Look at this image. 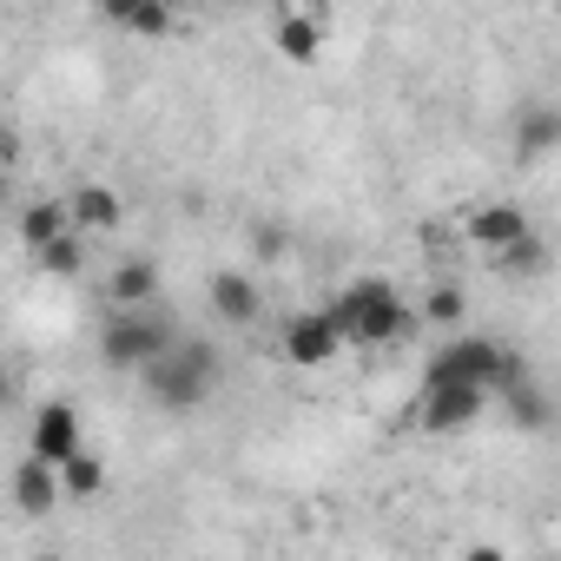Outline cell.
Masks as SVG:
<instances>
[{
	"label": "cell",
	"instance_id": "cell-1",
	"mask_svg": "<svg viewBox=\"0 0 561 561\" xmlns=\"http://www.w3.org/2000/svg\"><path fill=\"white\" fill-rule=\"evenodd\" d=\"M324 318H331V331L344 344H370V351L410 337V324H416V311L397 298V285H383V277H351V285L324 305Z\"/></svg>",
	"mask_w": 561,
	"mask_h": 561
},
{
	"label": "cell",
	"instance_id": "cell-2",
	"mask_svg": "<svg viewBox=\"0 0 561 561\" xmlns=\"http://www.w3.org/2000/svg\"><path fill=\"white\" fill-rule=\"evenodd\" d=\"M139 383H146V397H152L159 410L192 416V410H205L211 390H218V351H211L205 337H172V351H165L159 364H146Z\"/></svg>",
	"mask_w": 561,
	"mask_h": 561
},
{
	"label": "cell",
	"instance_id": "cell-3",
	"mask_svg": "<svg viewBox=\"0 0 561 561\" xmlns=\"http://www.w3.org/2000/svg\"><path fill=\"white\" fill-rule=\"evenodd\" d=\"M165 351H172V324H165L159 311H113V318L100 324V364H106V370L139 377V370L159 364Z\"/></svg>",
	"mask_w": 561,
	"mask_h": 561
},
{
	"label": "cell",
	"instance_id": "cell-4",
	"mask_svg": "<svg viewBox=\"0 0 561 561\" xmlns=\"http://www.w3.org/2000/svg\"><path fill=\"white\" fill-rule=\"evenodd\" d=\"M502 344H489V337H469V331H456L436 357H430V383L423 390H436V383H462V390H495V377H502Z\"/></svg>",
	"mask_w": 561,
	"mask_h": 561
},
{
	"label": "cell",
	"instance_id": "cell-5",
	"mask_svg": "<svg viewBox=\"0 0 561 561\" xmlns=\"http://www.w3.org/2000/svg\"><path fill=\"white\" fill-rule=\"evenodd\" d=\"M80 449H87V423H80V410H73V403H41L34 423H27V456L47 462V469H60V462L80 456Z\"/></svg>",
	"mask_w": 561,
	"mask_h": 561
},
{
	"label": "cell",
	"instance_id": "cell-6",
	"mask_svg": "<svg viewBox=\"0 0 561 561\" xmlns=\"http://www.w3.org/2000/svg\"><path fill=\"white\" fill-rule=\"evenodd\" d=\"M205 298H211V318H218V324H257V318H264V285H257L244 264L218 271Z\"/></svg>",
	"mask_w": 561,
	"mask_h": 561
},
{
	"label": "cell",
	"instance_id": "cell-7",
	"mask_svg": "<svg viewBox=\"0 0 561 561\" xmlns=\"http://www.w3.org/2000/svg\"><path fill=\"white\" fill-rule=\"evenodd\" d=\"M482 390H462V383H436V390H423V410H416V423L430 430V436H456V430H469L476 416H482Z\"/></svg>",
	"mask_w": 561,
	"mask_h": 561
},
{
	"label": "cell",
	"instance_id": "cell-8",
	"mask_svg": "<svg viewBox=\"0 0 561 561\" xmlns=\"http://www.w3.org/2000/svg\"><path fill=\"white\" fill-rule=\"evenodd\" d=\"M337 351H344V337L331 331V318H324V311H298V318L285 324V357H291L298 370H324Z\"/></svg>",
	"mask_w": 561,
	"mask_h": 561
},
{
	"label": "cell",
	"instance_id": "cell-9",
	"mask_svg": "<svg viewBox=\"0 0 561 561\" xmlns=\"http://www.w3.org/2000/svg\"><path fill=\"white\" fill-rule=\"evenodd\" d=\"M528 231H535V225H528V211H522V205H508V198H489V205H476V211H469V244H476V251H489V257H495V251H508V244H515V238H528Z\"/></svg>",
	"mask_w": 561,
	"mask_h": 561
},
{
	"label": "cell",
	"instance_id": "cell-10",
	"mask_svg": "<svg viewBox=\"0 0 561 561\" xmlns=\"http://www.w3.org/2000/svg\"><path fill=\"white\" fill-rule=\"evenodd\" d=\"M106 305L113 311H152L159 305V257H119L106 277Z\"/></svg>",
	"mask_w": 561,
	"mask_h": 561
},
{
	"label": "cell",
	"instance_id": "cell-11",
	"mask_svg": "<svg viewBox=\"0 0 561 561\" xmlns=\"http://www.w3.org/2000/svg\"><path fill=\"white\" fill-rule=\"evenodd\" d=\"M119 218H126V205H119V192L113 185H100V179H87L73 198H67V225L87 238V231H119Z\"/></svg>",
	"mask_w": 561,
	"mask_h": 561
},
{
	"label": "cell",
	"instance_id": "cell-12",
	"mask_svg": "<svg viewBox=\"0 0 561 561\" xmlns=\"http://www.w3.org/2000/svg\"><path fill=\"white\" fill-rule=\"evenodd\" d=\"M119 34H139V41H159V34H172L179 27V14L165 8V0H106L100 8Z\"/></svg>",
	"mask_w": 561,
	"mask_h": 561
},
{
	"label": "cell",
	"instance_id": "cell-13",
	"mask_svg": "<svg viewBox=\"0 0 561 561\" xmlns=\"http://www.w3.org/2000/svg\"><path fill=\"white\" fill-rule=\"evenodd\" d=\"M60 502H67V495H60V476H54L47 462H34V456H27V462L14 469V508L41 522V515H54Z\"/></svg>",
	"mask_w": 561,
	"mask_h": 561
},
{
	"label": "cell",
	"instance_id": "cell-14",
	"mask_svg": "<svg viewBox=\"0 0 561 561\" xmlns=\"http://www.w3.org/2000/svg\"><path fill=\"white\" fill-rule=\"evenodd\" d=\"M554 146H561V106H522V119H515V152H522L528 165H541Z\"/></svg>",
	"mask_w": 561,
	"mask_h": 561
},
{
	"label": "cell",
	"instance_id": "cell-15",
	"mask_svg": "<svg viewBox=\"0 0 561 561\" xmlns=\"http://www.w3.org/2000/svg\"><path fill=\"white\" fill-rule=\"evenodd\" d=\"M318 47H324V14H277V54L285 60L311 67Z\"/></svg>",
	"mask_w": 561,
	"mask_h": 561
},
{
	"label": "cell",
	"instance_id": "cell-16",
	"mask_svg": "<svg viewBox=\"0 0 561 561\" xmlns=\"http://www.w3.org/2000/svg\"><path fill=\"white\" fill-rule=\"evenodd\" d=\"M495 397L508 403V423H515V430H528V436L548 430V390H541L535 377H515V383H502Z\"/></svg>",
	"mask_w": 561,
	"mask_h": 561
},
{
	"label": "cell",
	"instance_id": "cell-17",
	"mask_svg": "<svg viewBox=\"0 0 561 561\" xmlns=\"http://www.w3.org/2000/svg\"><path fill=\"white\" fill-rule=\"evenodd\" d=\"M67 231H73V225H67V205H60V198H41V205L21 211V244H27V251H47V244L67 238Z\"/></svg>",
	"mask_w": 561,
	"mask_h": 561
},
{
	"label": "cell",
	"instance_id": "cell-18",
	"mask_svg": "<svg viewBox=\"0 0 561 561\" xmlns=\"http://www.w3.org/2000/svg\"><path fill=\"white\" fill-rule=\"evenodd\" d=\"M548 257H554V251H548V238H541V231H528V238H515L508 251H495V271H502V277H541V271H548Z\"/></svg>",
	"mask_w": 561,
	"mask_h": 561
},
{
	"label": "cell",
	"instance_id": "cell-19",
	"mask_svg": "<svg viewBox=\"0 0 561 561\" xmlns=\"http://www.w3.org/2000/svg\"><path fill=\"white\" fill-rule=\"evenodd\" d=\"M54 476H60V495H73V502H87V495H100V489H106V462H100L93 449L67 456V462H60Z\"/></svg>",
	"mask_w": 561,
	"mask_h": 561
},
{
	"label": "cell",
	"instance_id": "cell-20",
	"mask_svg": "<svg viewBox=\"0 0 561 561\" xmlns=\"http://www.w3.org/2000/svg\"><path fill=\"white\" fill-rule=\"evenodd\" d=\"M416 318L436 324V331H456V324L469 318V291H462V285H430V298L416 305Z\"/></svg>",
	"mask_w": 561,
	"mask_h": 561
},
{
	"label": "cell",
	"instance_id": "cell-21",
	"mask_svg": "<svg viewBox=\"0 0 561 561\" xmlns=\"http://www.w3.org/2000/svg\"><path fill=\"white\" fill-rule=\"evenodd\" d=\"M34 264H41L47 277H80V271H87V238L67 231V238H54L47 251H34Z\"/></svg>",
	"mask_w": 561,
	"mask_h": 561
},
{
	"label": "cell",
	"instance_id": "cell-22",
	"mask_svg": "<svg viewBox=\"0 0 561 561\" xmlns=\"http://www.w3.org/2000/svg\"><path fill=\"white\" fill-rule=\"evenodd\" d=\"M257 251H264V257H277V251H285V231L264 225V231H257Z\"/></svg>",
	"mask_w": 561,
	"mask_h": 561
},
{
	"label": "cell",
	"instance_id": "cell-23",
	"mask_svg": "<svg viewBox=\"0 0 561 561\" xmlns=\"http://www.w3.org/2000/svg\"><path fill=\"white\" fill-rule=\"evenodd\" d=\"M462 561H508V554L495 541H476V548H462Z\"/></svg>",
	"mask_w": 561,
	"mask_h": 561
},
{
	"label": "cell",
	"instance_id": "cell-24",
	"mask_svg": "<svg viewBox=\"0 0 561 561\" xmlns=\"http://www.w3.org/2000/svg\"><path fill=\"white\" fill-rule=\"evenodd\" d=\"M14 403V370H8V357H0V410Z\"/></svg>",
	"mask_w": 561,
	"mask_h": 561
},
{
	"label": "cell",
	"instance_id": "cell-25",
	"mask_svg": "<svg viewBox=\"0 0 561 561\" xmlns=\"http://www.w3.org/2000/svg\"><path fill=\"white\" fill-rule=\"evenodd\" d=\"M0 211H8V172H0Z\"/></svg>",
	"mask_w": 561,
	"mask_h": 561
},
{
	"label": "cell",
	"instance_id": "cell-26",
	"mask_svg": "<svg viewBox=\"0 0 561 561\" xmlns=\"http://www.w3.org/2000/svg\"><path fill=\"white\" fill-rule=\"evenodd\" d=\"M34 561H60V554H34Z\"/></svg>",
	"mask_w": 561,
	"mask_h": 561
},
{
	"label": "cell",
	"instance_id": "cell-27",
	"mask_svg": "<svg viewBox=\"0 0 561 561\" xmlns=\"http://www.w3.org/2000/svg\"><path fill=\"white\" fill-rule=\"evenodd\" d=\"M0 159H8V139H0Z\"/></svg>",
	"mask_w": 561,
	"mask_h": 561
}]
</instances>
